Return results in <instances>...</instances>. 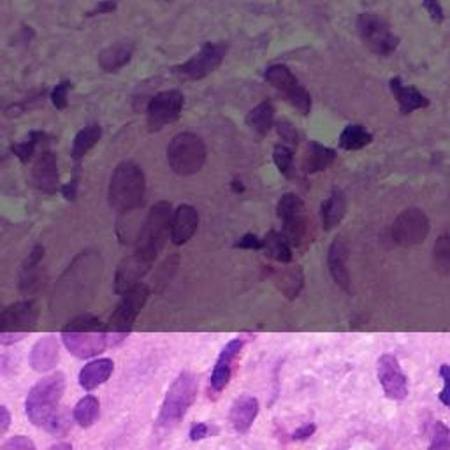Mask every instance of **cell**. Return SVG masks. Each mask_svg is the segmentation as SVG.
<instances>
[{"label":"cell","mask_w":450,"mask_h":450,"mask_svg":"<svg viewBox=\"0 0 450 450\" xmlns=\"http://www.w3.org/2000/svg\"><path fill=\"white\" fill-rule=\"evenodd\" d=\"M315 429H317V427H315V424H304V426L297 427V429L294 431V433H292V440H296V441L308 440V438H310V436H314Z\"/></svg>","instance_id":"cell-45"},{"label":"cell","mask_w":450,"mask_h":450,"mask_svg":"<svg viewBox=\"0 0 450 450\" xmlns=\"http://www.w3.org/2000/svg\"><path fill=\"white\" fill-rule=\"evenodd\" d=\"M327 267L334 284L343 292H350V269H348V245L343 237H336L327 252Z\"/></svg>","instance_id":"cell-18"},{"label":"cell","mask_w":450,"mask_h":450,"mask_svg":"<svg viewBox=\"0 0 450 450\" xmlns=\"http://www.w3.org/2000/svg\"><path fill=\"white\" fill-rule=\"evenodd\" d=\"M146 193V178L143 169L132 161H124L114 167L107 188V200L114 213L129 215L143 206Z\"/></svg>","instance_id":"cell-2"},{"label":"cell","mask_w":450,"mask_h":450,"mask_svg":"<svg viewBox=\"0 0 450 450\" xmlns=\"http://www.w3.org/2000/svg\"><path fill=\"white\" fill-rule=\"evenodd\" d=\"M440 377L444 380V389L440 392V401L445 407L450 408V366L449 364H441L440 366Z\"/></svg>","instance_id":"cell-43"},{"label":"cell","mask_w":450,"mask_h":450,"mask_svg":"<svg viewBox=\"0 0 450 450\" xmlns=\"http://www.w3.org/2000/svg\"><path fill=\"white\" fill-rule=\"evenodd\" d=\"M277 215L284 224V236L294 247H301L303 243L310 241L311 220L308 217L306 206L303 199L296 193H284L277 204Z\"/></svg>","instance_id":"cell-8"},{"label":"cell","mask_w":450,"mask_h":450,"mask_svg":"<svg viewBox=\"0 0 450 450\" xmlns=\"http://www.w3.org/2000/svg\"><path fill=\"white\" fill-rule=\"evenodd\" d=\"M429 450H450V429L444 422L434 424Z\"/></svg>","instance_id":"cell-37"},{"label":"cell","mask_w":450,"mask_h":450,"mask_svg":"<svg viewBox=\"0 0 450 450\" xmlns=\"http://www.w3.org/2000/svg\"><path fill=\"white\" fill-rule=\"evenodd\" d=\"M378 382L384 394L392 401H403L408 396V380L400 366V360L394 355L384 354L377 364Z\"/></svg>","instance_id":"cell-15"},{"label":"cell","mask_w":450,"mask_h":450,"mask_svg":"<svg viewBox=\"0 0 450 450\" xmlns=\"http://www.w3.org/2000/svg\"><path fill=\"white\" fill-rule=\"evenodd\" d=\"M277 130H278V136L282 137V141H284V144H287V146H297V143H299V134H297L296 127H292V124L287 120H280L277 124Z\"/></svg>","instance_id":"cell-39"},{"label":"cell","mask_w":450,"mask_h":450,"mask_svg":"<svg viewBox=\"0 0 450 450\" xmlns=\"http://www.w3.org/2000/svg\"><path fill=\"white\" fill-rule=\"evenodd\" d=\"M336 159V151L329 146L317 143V141H310L306 146V151L303 155V162H301V169L304 174H315L326 171L331 164Z\"/></svg>","instance_id":"cell-25"},{"label":"cell","mask_w":450,"mask_h":450,"mask_svg":"<svg viewBox=\"0 0 450 450\" xmlns=\"http://www.w3.org/2000/svg\"><path fill=\"white\" fill-rule=\"evenodd\" d=\"M114 9H117V4L114 2H100V4H97L94 9H92L88 14H90V16H94V14H106V13H113Z\"/></svg>","instance_id":"cell-47"},{"label":"cell","mask_w":450,"mask_h":450,"mask_svg":"<svg viewBox=\"0 0 450 450\" xmlns=\"http://www.w3.org/2000/svg\"><path fill=\"white\" fill-rule=\"evenodd\" d=\"M259 400L254 396H240L230 407L229 420L237 433H248L259 415Z\"/></svg>","instance_id":"cell-23"},{"label":"cell","mask_w":450,"mask_h":450,"mask_svg":"<svg viewBox=\"0 0 450 450\" xmlns=\"http://www.w3.org/2000/svg\"><path fill=\"white\" fill-rule=\"evenodd\" d=\"M134 55V44L130 41H118L113 46L99 53V65L106 73H117L130 62Z\"/></svg>","instance_id":"cell-27"},{"label":"cell","mask_w":450,"mask_h":450,"mask_svg":"<svg viewBox=\"0 0 450 450\" xmlns=\"http://www.w3.org/2000/svg\"><path fill=\"white\" fill-rule=\"evenodd\" d=\"M269 278L273 280L274 287L287 299H296L304 287L303 269L294 264H280V267H271Z\"/></svg>","instance_id":"cell-20"},{"label":"cell","mask_w":450,"mask_h":450,"mask_svg":"<svg viewBox=\"0 0 450 450\" xmlns=\"http://www.w3.org/2000/svg\"><path fill=\"white\" fill-rule=\"evenodd\" d=\"M44 139H46V134L39 132V130H32L23 141L13 144V146H11V151H13L14 157L20 159V162L27 164L33 157V154H36L37 146H39Z\"/></svg>","instance_id":"cell-35"},{"label":"cell","mask_w":450,"mask_h":450,"mask_svg":"<svg viewBox=\"0 0 450 450\" xmlns=\"http://www.w3.org/2000/svg\"><path fill=\"white\" fill-rule=\"evenodd\" d=\"M58 357H60V345L55 334H46L41 338L31 350V366L32 370L44 373L51 368L57 366Z\"/></svg>","instance_id":"cell-21"},{"label":"cell","mask_w":450,"mask_h":450,"mask_svg":"<svg viewBox=\"0 0 450 450\" xmlns=\"http://www.w3.org/2000/svg\"><path fill=\"white\" fill-rule=\"evenodd\" d=\"M62 341L77 359H90L109 347L106 323L90 314H83L67 322L62 329Z\"/></svg>","instance_id":"cell-3"},{"label":"cell","mask_w":450,"mask_h":450,"mask_svg":"<svg viewBox=\"0 0 450 450\" xmlns=\"http://www.w3.org/2000/svg\"><path fill=\"white\" fill-rule=\"evenodd\" d=\"M208 148L204 141L193 132H180L167 146V164L178 176H192L204 167Z\"/></svg>","instance_id":"cell-5"},{"label":"cell","mask_w":450,"mask_h":450,"mask_svg":"<svg viewBox=\"0 0 450 450\" xmlns=\"http://www.w3.org/2000/svg\"><path fill=\"white\" fill-rule=\"evenodd\" d=\"M274 113H277V109H274L273 102H271V100H264V102L257 104L254 109L248 111L245 120H247V125L254 130L255 134H259V136H267L274 125Z\"/></svg>","instance_id":"cell-30"},{"label":"cell","mask_w":450,"mask_h":450,"mask_svg":"<svg viewBox=\"0 0 450 450\" xmlns=\"http://www.w3.org/2000/svg\"><path fill=\"white\" fill-rule=\"evenodd\" d=\"M273 162L285 178H294V151L287 144L280 143L273 148Z\"/></svg>","instance_id":"cell-36"},{"label":"cell","mask_w":450,"mask_h":450,"mask_svg":"<svg viewBox=\"0 0 450 450\" xmlns=\"http://www.w3.org/2000/svg\"><path fill=\"white\" fill-rule=\"evenodd\" d=\"M73 88V83L70 81H60V83L57 85V87L51 90V102H53V106L57 107V109H65L67 106H69V90Z\"/></svg>","instance_id":"cell-38"},{"label":"cell","mask_w":450,"mask_h":450,"mask_svg":"<svg viewBox=\"0 0 450 450\" xmlns=\"http://www.w3.org/2000/svg\"><path fill=\"white\" fill-rule=\"evenodd\" d=\"M185 106V95L180 90H164L150 99L146 107V124L151 132H159L166 125L180 118Z\"/></svg>","instance_id":"cell-12"},{"label":"cell","mask_w":450,"mask_h":450,"mask_svg":"<svg viewBox=\"0 0 450 450\" xmlns=\"http://www.w3.org/2000/svg\"><path fill=\"white\" fill-rule=\"evenodd\" d=\"M208 434H210V426L204 422H197V424H193L191 429V440L199 441V440H203V438H206Z\"/></svg>","instance_id":"cell-46"},{"label":"cell","mask_w":450,"mask_h":450,"mask_svg":"<svg viewBox=\"0 0 450 450\" xmlns=\"http://www.w3.org/2000/svg\"><path fill=\"white\" fill-rule=\"evenodd\" d=\"M44 257V247L43 245H36L32 248V252L28 254V257L25 259L23 266H21V273H20V287L21 290H28L36 284L37 278V271H39L41 260Z\"/></svg>","instance_id":"cell-33"},{"label":"cell","mask_w":450,"mask_h":450,"mask_svg":"<svg viewBox=\"0 0 450 450\" xmlns=\"http://www.w3.org/2000/svg\"><path fill=\"white\" fill-rule=\"evenodd\" d=\"M243 347L245 338L237 336L234 338V340H230L224 347V350L220 352L210 378V385L211 389H213V392H222V390L229 385L230 377H232V364L236 363L237 355L241 354Z\"/></svg>","instance_id":"cell-17"},{"label":"cell","mask_w":450,"mask_h":450,"mask_svg":"<svg viewBox=\"0 0 450 450\" xmlns=\"http://www.w3.org/2000/svg\"><path fill=\"white\" fill-rule=\"evenodd\" d=\"M0 415H2V420H0V433L6 434L11 424V414L9 410H7V407H0Z\"/></svg>","instance_id":"cell-48"},{"label":"cell","mask_w":450,"mask_h":450,"mask_svg":"<svg viewBox=\"0 0 450 450\" xmlns=\"http://www.w3.org/2000/svg\"><path fill=\"white\" fill-rule=\"evenodd\" d=\"M31 183L36 191L43 193H57L60 187L58 159L53 151L46 150L36 159L31 173Z\"/></svg>","instance_id":"cell-16"},{"label":"cell","mask_w":450,"mask_h":450,"mask_svg":"<svg viewBox=\"0 0 450 450\" xmlns=\"http://www.w3.org/2000/svg\"><path fill=\"white\" fill-rule=\"evenodd\" d=\"M199 229V211L191 204H180L171 222V241L176 247L188 243Z\"/></svg>","instance_id":"cell-19"},{"label":"cell","mask_w":450,"mask_h":450,"mask_svg":"<svg viewBox=\"0 0 450 450\" xmlns=\"http://www.w3.org/2000/svg\"><path fill=\"white\" fill-rule=\"evenodd\" d=\"M234 248H241V250H262L264 248V240L262 237H259L257 234H245V236H241L240 240L234 243Z\"/></svg>","instance_id":"cell-40"},{"label":"cell","mask_w":450,"mask_h":450,"mask_svg":"<svg viewBox=\"0 0 450 450\" xmlns=\"http://www.w3.org/2000/svg\"><path fill=\"white\" fill-rule=\"evenodd\" d=\"M100 414V403L95 396L88 394V396L81 397L76 403L73 410V419L74 422L80 424L81 427H90L94 426L95 420L99 419Z\"/></svg>","instance_id":"cell-32"},{"label":"cell","mask_w":450,"mask_h":450,"mask_svg":"<svg viewBox=\"0 0 450 450\" xmlns=\"http://www.w3.org/2000/svg\"><path fill=\"white\" fill-rule=\"evenodd\" d=\"M422 7L427 11V14H429V18L433 21H436V23H440V21L445 20V11L444 7L440 6L438 2H434V0H429V2H422Z\"/></svg>","instance_id":"cell-44"},{"label":"cell","mask_w":450,"mask_h":450,"mask_svg":"<svg viewBox=\"0 0 450 450\" xmlns=\"http://www.w3.org/2000/svg\"><path fill=\"white\" fill-rule=\"evenodd\" d=\"M114 370V363L107 357H102V359H95L90 360L88 364H85L80 371V385L83 387L85 390H94L99 385H102L107 378L111 377Z\"/></svg>","instance_id":"cell-26"},{"label":"cell","mask_w":450,"mask_h":450,"mask_svg":"<svg viewBox=\"0 0 450 450\" xmlns=\"http://www.w3.org/2000/svg\"><path fill=\"white\" fill-rule=\"evenodd\" d=\"M347 195L340 188H333L326 200L321 204V222L326 230L334 229L341 224V220L347 215Z\"/></svg>","instance_id":"cell-24"},{"label":"cell","mask_w":450,"mask_h":450,"mask_svg":"<svg viewBox=\"0 0 450 450\" xmlns=\"http://www.w3.org/2000/svg\"><path fill=\"white\" fill-rule=\"evenodd\" d=\"M173 208L167 200H159L151 206L146 222L141 229L137 237L136 250L143 252L148 257L157 259L161 250L166 245L167 237L171 236V222H173Z\"/></svg>","instance_id":"cell-7"},{"label":"cell","mask_w":450,"mask_h":450,"mask_svg":"<svg viewBox=\"0 0 450 450\" xmlns=\"http://www.w3.org/2000/svg\"><path fill=\"white\" fill-rule=\"evenodd\" d=\"M433 266L441 277H450V234H440L433 247Z\"/></svg>","instance_id":"cell-34"},{"label":"cell","mask_w":450,"mask_h":450,"mask_svg":"<svg viewBox=\"0 0 450 450\" xmlns=\"http://www.w3.org/2000/svg\"><path fill=\"white\" fill-rule=\"evenodd\" d=\"M148 297H150V289L143 282L122 296L120 303L117 304L113 314L109 315V321L106 322L107 343H109V347L114 348L127 340V336L134 327V322L139 317Z\"/></svg>","instance_id":"cell-4"},{"label":"cell","mask_w":450,"mask_h":450,"mask_svg":"<svg viewBox=\"0 0 450 450\" xmlns=\"http://www.w3.org/2000/svg\"><path fill=\"white\" fill-rule=\"evenodd\" d=\"M39 321V308L31 299L18 301L9 304L0 314V334H14V336H27L37 327Z\"/></svg>","instance_id":"cell-14"},{"label":"cell","mask_w":450,"mask_h":450,"mask_svg":"<svg viewBox=\"0 0 450 450\" xmlns=\"http://www.w3.org/2000/svg\"><path fill=\"white\" fill-rule=\"evenodd\" d=\"M389 88L403 114H410L414 111L424 109V107L429 106V99L415 87H407L401 81V77H392L389 81Z\"/></svg>","instance_id":"cell-22"},{"label":"cell","mask_w":450,"mask_h":450,"mask_svg":"<svg viewBox=\"0 0 450 450\" xmlns=\"http://www.w3.org/2000/svg\"><path fill=\"white\" fill-rule=\"evenodd\" d=\"M100 137H102V127L99 124H88L87 127H83L74 136L73 146H70V157L76 162V166H80L81 161L87 157L88 151L99 143Z\"/></svg>","instance_id":"cell-28"},{"label":"cell","mask_w":450,"mask_h":450,"mask_svg":"<svg viewBox=\"0 0 450 450\" xmlns=\"http://www.w3.org/2000/svg\"><path fill=\"white\" fill-rule=\"evenodd\" d=\"M64 392L65 375L62 371L48 375L28 390L25 412L33 426L44 427L51 434H65L69 431L70 419L60 407Z\"/></svg>","instance_id":"cell-1"},{"label":"cell","mask_w":450,"mask_h":450,"mask_svg":"<svg viewBox=\"0 0 450 450\" xmlns=\"http://www.w3.org/2000/svg\"><path fill=\"white\" fill-rule=\"evenodd\" d=\"M357 32L364 46L378 57H389L400 46V37L377 13H360L357 16Z\"/></svg>","instance_id":"cell-9"},{"label":"cell","mask_w":450,"mask_h":450,"mask_svg":"<svg viewBox=\"0 0 450 450\" xmlns=\"http://www.w3.org/2000/svg\"><path fill=\"white\" fill-rule=\"evenodd\" d=\"M371 141H373V134L360 124L347 125V127L341 130L340 137H338L340 148L347 151L363 150L368 144H371Z\"/></svg>","instance_id":"cell-31"},{"label":"cell","mask_w":450,"mask_h":450,"mask_svg":"<svg viewBox=\"0 0 450 450\" xmlns=\"http://www.w3.org/2000/svg\"><path fill=\"white\" fill-rule=\"evenodd\" d=\"M80 169L81 166H76L74 167V176L70 178L69 181L62 187V193H64V197L67 200H74L77 195V187H80Z\"/></svg>","instance_id":"cell-42"},{"label":"cell","mask_w":450,"mask_h":450,"mask_svg":"<svg viewBox=\"0 0 450 450\" xmlns=\"http://www.w3.org/2000/svg\"><path fill=\"white\" fill-rule=\"evenodd\" d=\"M264 240V248L266 255L269 259H273L278 264H292L294 259V250L292 245L289 243L287 237L284 236V232H278V230H269Z\"/></svg>","instance_id":"cell-29"},{"label":"cell","mask_w":450,"mask_h":450,"mask_svg":"<svg viewBox=\"0 0 450 450\" xmlns=\"http://www.w3.org/2000/svg\"><path fill=\"white\" fill-rule=\"evenodd\" d=\"M227 50H229V46L225 43H222V41L203 44L200 50L197 53H193L187 62L174 67V74L185 81L203 80V77L213 74L222 65Z\"/></svg>","instance_id":"cell-11"},{"label":"cell","mask_w":450,"mask_h":450,"mask_svg":"<svg viewBox=\"0 0 450 450\" xmlns=\"http://www.w3.org/2000/svg\"><path fill=\"white\" fill-rule=\"evenodd\" d=\"M199 382L192 371H181L176 380L167 389L166 397L159 414V426L173 427L183 420L197 397Z\"/></svg>","instance_id":"cell-6"},{"label":"cell","mask_w":450,"mask_h":450,"mask_svg":"<svg viewBox=\"0 0 450 450\" xmlns=\"http://www.w3.org/2000/svg\"><path fill=\"white\" fill-rule=\"evenodd\" d=\"M264 80L269 85H273L285 100L299 111L303 117H308L311 113V95L303 85L299 83L292 70L284 64H273L264 70Z\"/></svg>","instance_id":"cell-10"},{"label":"cell","mask_w":450,"mask_h":450,"mask_svg":"<svg viewBox=\"0 0 450 450\" xmlns=\"http://www.w3.org/2000/svg\"><path fill=\"white\" fill-rule=\"evenodd\" d=\"M232 188L236 192H243L245 191V187H243V183H241V181H232Z\"/></svg>","instance_id":"cell-49"},{"label":"cell","mask_w":450,"mask_h":450,"mask_svg":"<svg viewBox=\"0 0 450 450\" xmlns=\"http://www.w3.org/2000/svg\"><path fill=\"white\" fill-rule=\"evenodd\" d=\"M429 218L419 208H408L401 211L394 220L390 236L401 247H415L426 241L429 234Z\"/></svg>","instance_id":"cell-13"},{"label":"cell","mask_w":450,"mask_h":450,"mask_svg":"<svg viewBox=\"0 0 450 450\" xmlns=\"http://www.w3.org/2000/svg\"><path fill=\"white\" fill-rule=\"evenodd\" d=\"M0 450H36V445H33V441L28 436L16 434V436L4 441V445L0 447Z\"/></svg>","instance_id":"cell-41"}]
</instances>
